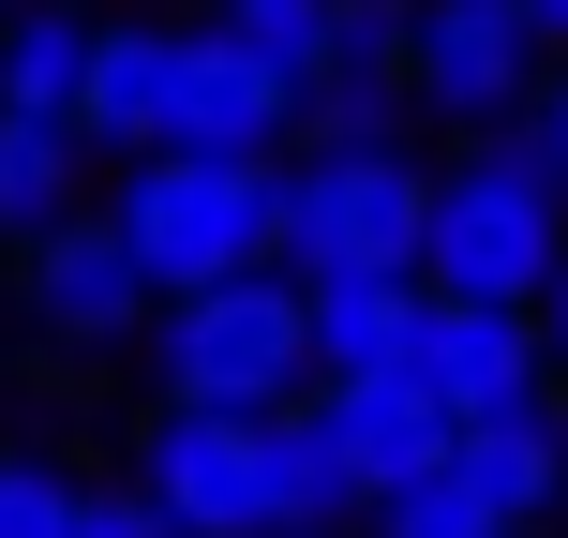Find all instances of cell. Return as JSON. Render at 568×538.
<instances>
[{"label":"cell","instance_id":"cell-7","mask_svg":"<svg viewBox=\"0 0 568 538\" xmlns=\"http://www.w3.org/2000/svg\"><path fill=\"white\" fill-rule=\"evenodd\" d=\"M314 449H329V479H344V509H389L404 479H434L449 464V404L419 389V374H314Z\"/></svg>","mask_w":568,"mask_h":538},{"label":"cell","instance_id":"cell-16","mask_svg":"<svg viewBox=\"0 0 568 538\" xmlns=\"http://www.w3.org/2000/svg\"><path fill=\"white\" fill-rule=\"evenodd\" d=\"M404 120L419 105H404L389 75H300V135L314 150H404Z\"/></svg>","mask_w":568,"mask_h":538},{"label":"cell","instance_id":"cell-20","mask_svg":"<svg viewBox=\"0 0 568 538\" xmlns=\"http://www.w3.org/2000/svg\"><path fill=\"white\" fill-rule=\"evenodd\" d=\"M494 135H509V150H524L539 180H568V60H539V90H524V105L494 120Z\"/></svg>","mask_w":568,"mask_h":538},{"label":"cell","instance_id":"cell-3","mask_svg":"<svg viewBox=\"0 0 568 538\" xmlns=\"http://www.w3.org/2000/svg\"><path fill=\"white\" fill-rule=\"evenodd\" d=\"M150 374H165V404H240V419H270V404L314 389L300 359V284L284 270H225V284H180V300H150Z\"/></svg>","mask_w":568,"mask_h":538},{"label":"cell","instance_id":"cell-5","mask_svg":"<svg viewBox=\"0 0 568 538\" xmlns=\"http://www.w3.org/2000/svg\"><path fill=\"white\" fill-rule=\"evenodd\" d=\"M135 494L180 538H270V419H240V404H165L150 449H135Z\"/></svg>","mask_w":568,"mask_h":538},{"label":"cell","instance_id":"cell-21","mask_svg":"<svg viewBox=\"0 0 568 538\" xmlns=\"http://www.w3.org/2000/svg\"><path fill=\"white\" fill-rule=\"evenodd\" d=\"M75 538H180L150 494H75Z\"/></svg>","mask_w":568,"mask_h":538},{"label":"cell","instance_id":"cell-10","mask_svg":"<svg viewBox=\"0 0 568 538\" xmlns=\"http://www.w3.org/2000/svg\"><path fill=\"white\" fill-rule=\"evenodd\" d=\"M16 255H30V314H45L60 344H135L150 329V270H135V240H120L105 210H60Z\"/></svg>","mask_w":568,"mask_h":538},{"label":"cell","instance_id":"cell-9","mask_svg":"<svg viewBox=\"0 0 568 538\" xmlns=\"http://www.w3.org/2000/svg\"><path fill=\"white\" fill-rule=\"evenodd\" d=\"M404 374H419V389L449 404V434H464V419H494V404L539 389V314H524V300H434V284H419Z\"/></svg>","mask_w":568,"mask_h":538},{"label":"cell","instance_id":"cell-1","mask_svg":"<svg viewBox=\"0 0 568 538\" xmlns=\"http://www.w3.org/2000/svg\"><path fill=\"white\" fill-rule=\"evenodd\" d=\"M105 225L135 240L150 300L225 284V270H270L284 255V150H135V180H120Z\"/></svg>","mask_w":568,"mask_h":538},{"label":"cell","instance_id":"cell-11","mask_svg":"<svg viewBox=\"0 0 568 538\" xmlns=\"http://www.w3.org/2000/svg\"><path fill=\"white\" fill-rule=\"evenodd\" d=\"M449 479L479 494L494 524H539V509H554V494H568V404H554V374H539L524 404H494V419L449 434Z\"/></svg>","mask_w":568,"mask_h":538},{"label":"cell","instance_id":"cell-14","mask_svg":"<svg viewBox=\"0 0 568 538\" xmlns=\"http://www.w3.org/2000/svg\"><path fill=\"white\" fill-rule=\"evenodd\" d=\"M60 210H90V135H75V120L0 105V240H45Z\"/></svg>","mask_w":568,"mask_h":538},{"label":"cell","instance_id":"cell-4","mask_svg":"<svg viewBox=\"0 0 568 538\" xmlns=\"http://www.w3.org/2000/svg\"><path fill=\"white\" fill-rule=\"evenodd\" d=\"M419 210H434V165L419 150H300L284 165V255L270 270H419Z\"/></svg>","mask_w":568,"mask_h":538},{"label":"cell","instance_id":"cell-8","mask_svg":"<svg viewBox=\"0 0 568 538\" xmlns=\"http://www.w3.org/2000/svg\"><path fill=\"white\" fill-rule=\"evenodd\" d=\"M284 135H300V75L270 45H240L225 16L180 30V90H165V135L150 150H284Z\"/></svg>","mask_w":568,"mask_h":538},{"label":"cell","instance_id":"cell-17","mask_svg":"<svg viewBox=\"0 0 568 538\" xmlns=\"http://www.w3.org/2000/svg\"><path fill=\"white\" fill-rule=\"evenodd\" d=\"M314 524H344V479H329L300 404H270V538H314Z\"/></svg>","mask_w":568,"mask_h":538},{"label":"cell","instance_id":"cell-19","mask_svg":"<svg viewBox=\"0 0 568 538\" xmlns=\"http://www.w3.org/2000/svg\"><path fill=\"white\" fill-rule=\"evenodd\" d=\"M0 538H75V479L30 449H0Z\"/></svg>","mask_w":568,"mask_h":538},{"label":"cell","instance_id":"cell-13","mask_svg":"<svg viewBox=\"0 0 568 538\" xmlns=\"http://www.w3.org/2000/svg\"><path fill=\"white\" fill-rule=\"evenodd\" d=\"M165 90H180V30H150V16H90V75H75V135L90 150H150L165 135Z\"/></svg>","mask_w":568,"mask_h":538},{"label":"cell","instance_id":"cell-15","mask_svg":"<svg viewBox=\"0 0 568 538\" xmlns=\"http://www.w3.org/2000/svg\"><path fill=\"white\" fill-rule=\"evenodd\" d=\"M75 75H90V16L75 0H0V105L75 120Z\"/></svg>","mask_w":568,"mask_h":538},{"label":"cell","instance_id":"cell-2","mask_svg":"<svg viewBox=\"0 0 568 538\" xmlns=\"http://www.w3.org/2000/svg\"><path fill=\"white\" fill-rule=\"evenodd\" d=\"M554 255H568V180H539L509 135H479L434 180V210H419V284L434 300H524L539 314Z\"/></svg>","mask_w":568,"mask_h":538},{"label":"cell","instance_id":"cell-22","mask_svg":"<svg viewBox=\"0 0 568 538\" xmlns=\"http://www.w3.org/2000/svg\"><path fill=\"white\" fill-rule=\"evenodd\" d=\"M539 359H568V255H554V284H539Z\"/></svg>","mask_w":568,"mask_h":538},{"label":"cell","instance_id":"cell-12","mask_svg":"<svg viewBox=\"0 0 568 538\" xmlns=\"http://www.w3.org/2000/svg\"><path fill=\"white\" fill-rule=\"evenodd\" d=\"M404 329H419V270H314L300 284V359L314 374H404Z\"/></svg>","mask_w":568,"mask_h":538},{"label":"cell","instance_id":"cell-23","mask_svg":"<svg viewBox=\"0 0 568 538\" xmlns=\"http://www.w3.org/2000/svg\"><path fill=\"white\" fill-rule=\"evenodd\" d=\"M524 30H539V60H568V0H509Z\"/></svg>","mask_w":568,"mask_h":538},{"label":"cell","instance_id":"cell-18","mask_svg":"<svg viewBox=\"0 0 568 538\" xmlns=\"http://www.w3.org/2000/svg\"><path fill=\"white\" fill-rule=\"evenodd\" d=\"M374 538H524V524H494V509H479V494H464V479H449V464H434V479H404V494H389V509H374Z\"/></svg>","mask_w":568,"mask_h":538},{"label":"cell","instance_id":"cell-6","mask_svg":"<svg viewBox=\"0 0 568 538\" xmlns=\"http://www.w3.org/2000/svg\"><path fill=\"white\" fill-rule=\"evenodd\" d=\"M539 90V30L509 0H404V105L449 120V135H494V120Z\"/></svg>","mask_w":568,"mask_h":538}]
</instances>
